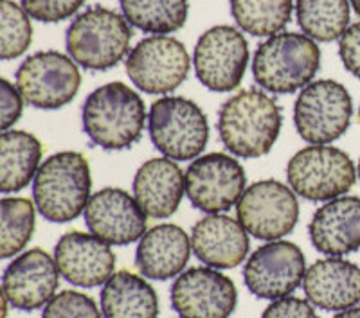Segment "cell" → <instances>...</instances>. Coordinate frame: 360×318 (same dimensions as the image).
<instances>
[{"label": "cell", "mask_w": 360, "mask_h": 318, "mask_svg": "<svg viewBox=\"0 0 360 318\" xmlns=\"http://www.w3.org/2000/svg\"><path fill=\"white\" fill-rule=\"evenodd\" d=\"M283 112L262 90H242L221 105L218 135L225 150L242 159H259L278 143Z\"/></svg>", "instance_id": "6da1fadb"}, {"label": "cell", "mask_w": 360, "mask_h": 318, "mask_svg": "<svg viewBox=\"0 0 360 318\" xmlns=\"http://www.w3.org/2000/svg\"><path fill=\"white\" fill-rule=\"evenodd\" d=\"M148 121L141 95L121 81L107 83L85 99L83 131L94 146L107 151L128 150L141 139Z\"/></svg>", "instance_id": "7a4b0ae2"}, {"label": "cell", "mask_w": 360, "mask_h": 318, "mask_svg": "<svg viewBox=\"0 0 360 318\" xmlns=\"http://www.w3.org/2000/svg\"><path fill=\"white\" fill-rule=\"evenodd\" d=\"M90 189L89 160L78 151H60L44 160L34 176V205L45 220L67 223L85 212Z\"/></svg>", "instance_id": "3957f363"}, {"label": "cell", "mask_w": 360, "mask_h": 318, "mask_svg": "<svg viewBox=\"0 0 360 318\" xmlns=\"http://www.w3.org/2000/svg\"><path fill=\"white\" fill-rule=\"evenodd\" d=\"M321 67V49L301 33H278L263 41L252 60L254 81L272 94H294L310 85Z\"/></svg>", "instance_id": "277c9868"}, {"label": "cell", "mask_w": 360, "mask_h": 318, "mask_svg": "<svg viewBox=\"0 0 360 318\" xmlns=\"http://www.w3.org/2000/svg\"><path fill=\"white\" fill-rule=\"evenodd\" d=\"M130 22L124 15L94 6L70 22L65 34L67 53L89 70H110L130 51Z\"/></svg>", "instance_id": "5b68a950"}, {"label": "cell", "mask_w": 360, "mask_h": 318, "mask_svg": "<svg viewBox=\"0 0 360 318\" xmlns=\"http://www.w3.org/2000/svg\"><path fill=\"white\" fill-rule=\"evenodd\" d=\"M148 131L157 150L172 160H195L209 140L204 110L191 99L166 95L152 105Z\"/></svg>", "instance_id": "8992f818"}, {"label": "cell", "mask_w": 360, "mask_h": 318, "mask_svg": "<svg viewBox=\"0 0 360 318\" xmlns=\"http://www.w3.org/2000/svg\"><path fill=\"white\" fill-rule=\"evenodd\" d=\"M287 180L292 191L304 200L330 201L355 185L356 169L346 151L314 144L288 160Z\"/></svg>", "instance_id": "52a82bcc"}, {"label": "cell", "mask_w": 360, "mask_h": 318, "mask_svg": "<svg viewBox=\"0 0 360 318\" xmlns=\"http://www.w3.org/2000/svg\"><path fill=\"white\" fill-rule=\"evenodd\" d=\"M352 117V95L333 79H319L304 86L294 106L299 137L315 146L340 139L348 131Z\"/></svg>", "instance_id": "ba28073f"}, {"label": "cell", "mask_w": 360, "mask_h": 318, "mask_svg": "<svg viewBox=\"0 0 360 318\" xmlns=\"http://www.w3.org/2000/svg\"><path fill=\"white\" fill-rule=\"evenodd\" d=\"M82 86V74L70 56L41 51L25 58L17 70V88L25 102L40 110L69 105Z\"/></svg>", "instance_id": "9c48e42d"}, {"label": "cell", "mask_w": 360, "mask_h": 318, "mask_svg": "<svg viewBox=\"0 0 360 318\" xmlns=\"http://www.w3.org/2000/svg\"><path fill=\"white\" fill-rule=\"evenodd\" d=\"M189 69L184 44L164 34L141 40L127 58L128 78L146 94H169L186 81Z\"/></svg>", "instance_id": "30bf717a"}, {"label": "cell", "mask_w": 360, "mask_h": 318, "mask_svg": "<svg viewBox=\"0 0 360 318\" xmlns=\"http://www.w3.org/2000/svg\"><path fill=\"white\" fill-rule=\"evenodd\" d=\"M195 72L205 88L231 92L238 88L249 65V44L236 27L214 25L195 45Z\"/></svg>", "instance_id": "8fae6325"}, {"label": "cell", "mask_w": 360, "mask_h": 318, "mask_svg": "<svg viewBox=\"0 0 360 318\" xmlns=\"http://www.w3.org/2000/svg\"><path fill=\"white\" fill-rule=\"evenodd\" d=\"M247 189L245 169L234 157L209 153L189 164L186 171V194L195 208L220 214L238 205Z\"/></svg>", "instance_id": "7c38bea8"}, {"label": "cell", "mask_w": 360, "mask_h": 318, "mask_svg": "<svg viewBox=\"0 0 360 318\" xmlns=\"http://www.w3.org/2000/svg\"><path fill=\"white\" fill-rule=\"evenodd\" d=\"M236 216L250 236L276 241L295 229L299 201L288 185L278 180H262L245 189L236 205Z\"/></svg>", "instance_id": "4fadbf2b"}, {"label": "cell", "mask_w": 360, "mask_h": 318, "mask_svg": "<svg viewBox=\"0 0 360 318\" xmlns=\"http://www.w3.org/2000/svg\"><path fill=\"white\" fill-rule=\"evenodd\" d=\"M307 274L303 250L290 241H270L247 259L243 281L254 297L278 300L299 288Z\"/></svg>", "instance_id": "5bb4252c"}, {"label": "cell", "mask_w": 360, "mask_h": 318, "mask_svg": "<svg viewBox=\"0 0 360 318\" xmlns=\"http://www.w3.org/2000/svg\"><path fill=\"white\" fill-rule=\"evenodd\" d=\"M236 302L234 282L211 266L189 268L172 286V307L180 318H229Z\"/></svg>", "instance_id": "9a60e30c"}, {"label": "cell", "mask_w": 360, "mask_h": 318, "mask_svg": "<svg viewBox=\"0 0 360 318\" xmlns=\"http://www.w3.org/2000/svg\"><path fill=\"white\" fill-rule=\"evenodd\" d=\"M83 216L90 234L108 245H130L148 232V214L135 196L119 187H105L92 194Z\"/></svg>", "instance_id": "2e32d148"}, {"label": "cell", "mask_w": 360, "mask_h": 318, "mask_svg": "<svg viewBox=\"0 0 360 318\" xmlns=\"http://www.w3.org/2000/svg\"><path fill=\"white\" fill-rule=\"evenodd\" d=\"M56 259L40 249L27 250L15 257L2 277V295L13 307L34 311L47 306L60 286Z\"/></svg>", "instance_id": "e0dca14e"}, {"label": "cell", "mask_w": 360, "mask_h": 318, "mask_svg": "<svg viewBox=\"0 0 360 318\" xmlns=\"http://www.w3.org/2000/svg\"><path fill=\"white\" fill-rule=\"evenodd\" d=\"M54 259L63 279L78 288H96L114 275V252L94 234H63L54 246Z\"/></svg>", "instance_id": "ac0fdd59"}, {"label": "cell", "mask_w": 360, "mask_h": 318, "mask_svg": "<svg viewBox=\"0 0 360 318\" xmlns=\"http://www.w3.org/2000/svg\"><path fill=\"white\" fill-rule=\"evenodd\" d=\"M311 245L324 256L340 257L360 249V198L339 196L315 211L308 225Z\"/></svg>", "instance_id": "d6986e66"}, {"label": "cell", "mask_w": 360, "mask_h": 318, "mask_svg": "<svg viewBox=\"0 0 360 318\" xmlns=\"http://www.w3.org/2000/svg\"><path fill=\"white\" fill-rule=\"evenodd\" d=\"M308 300L323 311H344L360 302V266L340 257L314 263L303 279Z\"/></svg>", "instance_id": "ffe728a7"}, {"label": "cell", "mask_w": 360, "mask_h": 318, "mask_svg": "<svg viewBox=\"0 0 360 318\" xmlns=\"http://www.w3.org/2000/svg\"><path fill=\"white\" fill-rule=\"evenodd\" d=\"M191 246L205 266L217 270L236 268L249 253V232L233 218L209 214L193 227Z\"/></svg>", "instance_id": "44dd1931"}, {"label": "cell", "mask_w": 360, "mask_h": 318, "mask_svg": "<svg viewBox=\"0 0 360 318\" xmlns=\"http://www.w3.org/2000/svg\"><path fill=\"white\" fill-rule=\"evenodd\" d=\"M191 239L179 225L164 223L148 230L135 252L141 275L153 281H168L184 272L191 257Z\"/></svg>", "instance_id": "7402d4cb"}, {"label": "cell", "mask_w": 360, "mask_h": 318, "mask_svg": "<svg viewBox=\"0 0 360 318\" xmlns=\"http://www.w3.org/2000/svg\"><path fill=\"white\" fill-rule=\"evenodd\" d=\"M186 192V173L172 159H150L137 169L134 196L150 218L173 216Z\"/></svg>", "instance_id": "603a6c76"}, {"label": "cell", "mask_w": 360, "mask_h": 318, "mask_svg": "<svg viewBox=\"0 0 360 318\" xmlns=\"http://www.w3.org/2000/svg\"><path fill=\"white\" fill-rule=\"evenodd\" d=\"M101 311L105 318H157L159 297L146 277L121 270L103 284Z\"/></svg>", "instance_id": "cb8c5ba5"}, {"label": "cell", "mask_w": 360, "mask_h": 318, "mask_svg": "<svg viewBox=\"0 0 360 318\" xmlns=\"http://www.w3.org/2000/svg\"><path fill=\"white\" fill-rule=\"evenodd\" d=\"M41 143L24 130L2 131L0 137V191L17 192L34 180L41 160Z\"/></svg>", "instance_id": "d4e9b609"}, {"label": "cell", "mask_w": 360, "mask_h": 318, "mask_svg": "<svg viewBox=\"0 0 360 318\" xmlns=\"http://www.w3.org/2000/svg\"><path fill=\"white\" fill-rule=\"evenodd\" d=\"M119 4L130 25L152 34L175 33L189 15L188 0H119Z\"/></svg>", "instance_id": "484cf974"}, {"label": "cell", "mask_w": 360, "mask_h": 318, "mask_svg": "<svg viewBox=\"0 0 360 318\" xmlns=\"http://www.w3.org/2000/svg\"><path fill=\"white\" fill-rule=\"evenodd\" d=\"M295 17L311 40L333 41L349 25V0H295Z\"/></svg>", "instance_id": "4316f807"}, {"label": "cell", "mask_w": 360, "mask_h": 318, "mask_svg": "<svg viewBox=\"0 0 360 318\" xmlns=\"http://www.w3.org/2000/svg\"><path fill=\"white\" fill-rule=\"evenodd\" d=\"M294 0H231V13L242 31L274 37L292 20Z\"/></svg>", "instance_id": "83f0119b"}, {"label": "cell", "mask_w": 360, "mask_h": 318, "mask_svg": "<svg viewBox=\"0 0 360 318\" xmlns=\"http://www.w3.org/2000/svg\"><path fill=\"white\" fill-rule=\"evenodd\" d=\"M37 205L27 198H4L0 201V256L15 257L25 249L37 225Z\"/></svg>", "instance_id": "f1b7e54d"}, {"label": "cell", "mask_w": 360, "mask_h": 318, "mask_svg": "<svg viewBox=\"0 0 360 318\" xmlns=\"http://www.w3.org/2000/svg\"><path fill=\"white\" fill-rule=\"evenodd\" d=\"M33 40V25L24 8L11 2L0 0V58L17 60L29 49Z\"/></svg>", "instance_id": "f546056e"}, {"label": "cell", "mask_w": 360, "mask_h": 318, "mask_svg": "<svg viewBox=\"0 0 360 318\" xmlns=\"http://www.w3.org/2000/svg\"><path fill=\"white\" fill-rule=\"evenodd\" d=\"M41 318H101V311L94 298L86 293L65 290L51 298Z\"/></svg>", "instance_id": "4dcf8cb0"}, {"label": "cell", "mask_w": 360, "mask_h": 318, "mask_svg": "<svg viewBox=\"0 0 360 318\" xmlns=\"http://www.w3.org/2000/svg\"><path fill=\"white\" fill-rule=\"evenodd\" d=\"M20 2L31 18L54 24L76 15L86 0H20Z\"/></svg>", "instance_id": "1f68e13d"}, {"label": "cell", "mask_w": 360, "mask_h": 318, "mask_svg": "<svg viewBox=\"0 0 360 318\" xmlns=\"http://www.w3.org/2000/svg\"><path fill=\"white\" fill-rule=\"evenodd\" d=\"M262 318H319L310 300L299 297H283L272 300Z\"/></svg>", "instance_id": "d6a6232c"}, {"label": "cell", "mask_w": 360, "mask_h": 318, "mask_svg": "<svg viewBox=\"0 0 360 318\" xmlns=\"http://www.w3.org/2000/svg\"><path fill=\"white\" fill-rule=\"evenodd\" d=\"M22 110H24V98L18 92V88L11 85L8 79H2L0 83V123H2V131H8L13 124L20 119Z\"/></svg>", "instance_id": "836d02e7"}, {"label": "cell", "mask_w": 360, "mask_h": 318, "mask_svg": "<svg viewBox=\"0 0 360 318\" xmlns=\"http://www.w3.org/2000/svg\"><path fill=\"white\" fill-rule=\"evenodd\" d=\"M339 56L349 74L360 79V22L349 25L339 41Z\"/></svg>", "instance_id": "e575fe53"}, {"label": "cell", "mask_w": 360, "mask_h": 318, "mask_svg": "<svg viewBox=\"0 0 360 318\" xmlns=\"http://www.w3.org/2000/svg\"><path fill=\"white\" fill-rule=\"evenodd\" d=\"M333 318H360V307H349V310L339 311Z\"/></svg>", "instance_id": "d590c367"}, {"label": "cell", "mask_w": 360, "mask_h": 318, "mask_svg": "<svg viewBox=\"0 0 360 318\" xmlns=\"http://www.w3.org/2000/svg\"><path fill=\"white\" fill-rule=\"evenodd\" d=\"M349 4L353 6V9H355V13L360 17V0H349Z\"/></svg>", "instance_id": "8d00e7d4"}, {"label": "cell", "mask_w": 360, "mask_h": 318, "mask_svg": "<svg viewBox=\"0 0 360 318\" xmlns=\"http://www.w3.org/2000/svg\"><path fill=\"white\" fill-rule=\"evenodd\" d=\"M356 178L360 180V160H359V166H356Z\"/></svg>", "instance_id": "74e56055"}, {"label": "cell", "mask_w": 360, "mask_h": 318, "mask_svg": "<svg viewBox=\"0 0 360 318\" xmlns=\"http://www.w3.org/2000/svg\"><path fill=\"white\" fill-rule=\"evenodd\" d=\"M359 119H360V108H359Z\"/></svg>", "instance_id": "f35d334b"}]
</instances>
